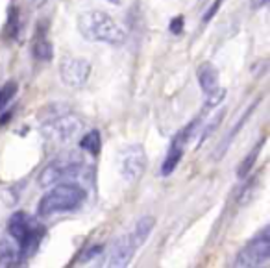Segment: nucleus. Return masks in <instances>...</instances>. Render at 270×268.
<instances>
[{
  "label": "nucleus",
  "mask_w": 270,
  "mask_h": 268,
  "mask_svg": "<svg viewBox=\"0 0 270 268\" xmlns=\"http://www.w3.org/2000/svg\"><path fill=\"white\" fill-rule=\"evenodd\" d=\"M78 30L87 41L120 46L126 43V31L111 15L102 9H87L78 17Z\"/></svg>",
  "instance_id": "obj_1"
},
{
  "label": "nucleus",
  "mask_w": 270,
  "mask_h": 268,
  "mask_svg": "<svg viewBox=\"0 0 270 268\" xmlns=\"http://www.w3.org/2000/svg\"><path fill=\"white\" fill-rule=\"evenodd\" d=\"M41 133L48 143L58 146L69 145L84 131V120L61 106H50L48 115L41 117Z\"/></svg>",
  "instance_id": "obj_2"
},
{
  "label": "nucleus",
  "mask_w": 270,
  "mask_h": 268,
  "mask_svg": "<svg viewBox=\"0 0 270 268\" xmlns=\"http://www.w3.org/2000/svg\"><path fill=\"white\" fill-rule=\"evenodd\" d=\"M8 233L15 240L21 261H26L35 255L47 230L35 216L28 214L26 211H17L8 220Z\"/></svg>",
  "instance_id": "obj_3"
},
{
  "label": "nucleus",
  "mask_w": 270,
  "mask_h": 268,
  "mask_svg": "<svg viewBox=\"0 0 270 268\" xmlns=\"http://www.w3.org/2000/svg\"><path fill=\"white\" fill-rule=\"evenodd\" d=\"M87 200V191L76 183H60L52 185V189L39 200L37 214L39 216H52L58 213H69L78 207H82Z\"/></svg>",
  "instance_id": "obj_4"
},
{
  "label": "nucleus",
  "mask_w": 270,
  "mask_h": 268,
  "mask_svg": "<svg viewBox=\"0 0 270 268\" xmlns=\"http://www.w3.org/2000/svg\"><path fill=\"white\" fill-rule=\"evenodd\" d=\"M84 155L76 152H67L50 161L39 174V187L48 189L52 185L65 181L72 176H78V172L84 169Z\"/></svg>",
  "instance_id": "obj_5"
},
{
  "label": "nucleus",
  "mask_w": 270,
  "mask_h": 268,
  "mask_svg": "<svg viewBox=\"0 0 270 268\" xmlns=\"http://www.w3.org/2000/svg\"><path fill=\"white\" fill-rule=\"evenodd\" d=\"M147 152L139 143L124 146L117 155V169L126 183H137L147 170Z\"/></svg>",
  "instance_id": "obj_6"
},
{
  "label": "nucleus",
  "mask_w": 270,
  "mask_h": 268,
  "mask_svg": "<svg viewBox=\"0 0 270 268\" xmlns=\"http://www.w3.org/2000/svg\"><path fill=\"white\" fill-rule=\"evenodd\" d=\"M269 259H270V228H263L237 253V257L233 261V267L255 268L265 265V263H269Z\"/></svg>",
  "instance_id": "obj_7"
},
{
  "label": "nucleus",
  "mask_w": 270,
  "mask_h": 268,
  "mask_svg": "<svg viewBox=\"0 0 270 268\" xmlns=\"http://www.w3.org/2000/svg\"><path fill=\"white\" fill-rule=\"evenodd\" d=\"M89 76H91V63L84 58L67 56L60 63V78L67 87H72V89L84 87Z\"/></svg>",
  "instance_id": "obj_8"
},
{
  "label": "nucleus",
  "mask_w": 270,
  "mask_h": 268,
  "mask_svg": "<svg viewBox=\"0 0 270 268\" xmlns=\"http://www.w3.org/2000/svg\"><path fill=\"white\" fill-rule=\"evenodd\" d=\"M135 252H137V248L133 244L130 233H128V235H122V237L117 238L115 242L111 244V248H109V255L108 259H106V265L113 268L128 267L131 263V259H133Z\"/></svg>",
  "instance_id": "obj_9"
},
{
  "label": "nucleus",
  "mask_w": 270,
  "mask_h": 268,
  "mask_svg": "<svg viewBox=\"0 0 270 268\" xmlns=\"http://www.w3.org/2000/svg\"><path fill=\"white\" fill-rule=\"evenodd\" d=\"M189 143L187 137L180 131L176 137L172 139V143H170V148L167 155H165V159L161 163V176L167 178L170 176L174 170L178 169V165H180V161L183 159V153H185V145Z\"/></svg>",
  "instance_id": "obj_10"
},
{
  "label": "nucleus",
  "mask_w": 270,
  "mask_h": 268,
  "mask_svg": "<svg viewBox=\"0 0 270 268\" xmlns=\"http://www.w3.org/2000/svg\"><path fill=\"white\" fill-rule=\"evenodd\" d=\"M31 56L37 61H52V58H54V46L50 43L47 28L43 24H39L37 31H35V37L31 43Z\"/></svg>",
  "instance_id": "obj_11"
},
{
  "label": "nucleus",
  "mask_w": 270,
  "mask_h": 268,
  "mask_svg": "<svg viewBox=\"0 0 270 268\" xmlns=\"http://www.w3.org/2000/svg\"><path fill=\"white\" fill-rule=\"evenodd\" d=\"M196 78H198V84H200V89L204 94H209V92L215 91L218 87V82H220L218 70L211 61H204L196 69Z\"/></svg>",
  "instance_id": "obj_12"
},
{
  "label": "nucleus",
  "mask_w": 270,
  "mask_h": 268,
  "mask_svg": "<svg viewBox=\"0 0 270 268\" xmlns=\"http://www.w3.org/2000/svg\"><path fill=\"white\" fill-rule=\"evenodd\" d=\"M154 228H155V218L154 216H150V214L141 216L139 220L133 224V230L130 231V237L137 250L147 242L148 237H150V233L154 231Z\"/></svg>",
  "instance_id": "obj_13"
},
{
  "label": "nucleus",
  "mask_w": 270,
  "mask_h": 268,
  "mask_svg": "<svg viewBox=\"0 0 270 268\" xmlns=\"http://www.w3.org/2000/svg\"><path fill=\"white\" fill-rule=\"evenodd\" d=\"M257 106H259V100H255L254 104H252V106L248 107L246 111L242 113V119H240V120H237V124H235V126L232 128V131H230V133H228V135L224 137V141L220 143V145H218V148H216V152H215V161H218V159H220V157L224 155V153L228 152V148H230V145L233 143V139L237 137V133H239V131L242 130V126L246 124V120L250 119V115L254 113V109H255Z\"/></svg>",
  "instance_id": "obj_14"
},
{
  "label": "nucleus",
  "mask_w": 270,
  "mask_h": 268,
  "mask_svg": "<svg viewBox=\"0 0 270 268\" xmlns=\"http://www.w3.org/2000/svg\"><path fill=\"white\" fill-rule=\"evenodd\" d=\"M21 263L17 246L11 240H0V268L19 267Z\"/></svg>",
  "instance_id": "obj_15"
},
{
  "label": "nucleus",
  "mask_w": 270,
  "mask_h": 268,
  "mask_svg": "<svg viewBox=\"0 0 270 268\" xmlns=\"http://www.w3.org/2000/svg\"><path fill=\"white\" fill-rule=\"evenodd\" d=\"M265 141H267V137H263L257 145L250 150V152L246 153V157L240 161V165L237 167V178L239 179H244V178L252 172V169H254L255 161H257V157H259V152L263 150V145H265Z\"/></svg>",
  "instance_id": "obj_16"
},
{
  "label": "nucleus",
  "mask_w": 270,
  "mask_h": 268,
  "mask_svg": "<svg viewBox=\"0 0 270 268\" xmlns=\"http://www.w3.org/2000/svg\"><path fill=\"white\" fill-rule=\"evenodd\" d=\"M80 148L89 152L91 155H98L102 148V137L98 130H89L80 139Z\"/></svg>",
  "instance_id": "obj_17"
},
{
  "label": "nucleus",
  "mask_w": 270,
  "mask_h": 268,
  "mask_svg": "<svg viewBox=\"0 0 270 268\" xmlns=\"http://www.w3.org/2000/svg\"><path fill=\"white\" fill-rule=\"evenodd\" d=\"M19 92V85L17 82H6L0 87V113L9 106V102L15 98Z\"/></svg>",
  "instance_id": "obj_18"
},
{
  "label": "nucleus",
  "mask_w": 270,
  "mask_h": 268,
  "mask_svg": "<svg viewBox=\"0 0 270 268\" xmlns=\"http://www.w3.org/2000/svg\"><path fill=\"white\" fill-rule=\"evenodd\" d=\"M21 26H23V21H21V13H19L15 8H11V11H9V17H8V28H6V31H8L9 37L15 39L17 35H19V31H21Z\"/></svg>",
  "instance_id": "obj_19"
},
{
  "label": "nucleus",
  "mask_w": 270,
  "mask_h": 268,
  "mask_svg": "<svg viewBox=\"0 0 270 268\" xmlns=\"http://www.w3.org/2000/svg\"><path fill=\"white\" fill-rule=\"evenodd\" d=\"M224 115H226V111H224V109H220V111H218V113H216V115L213 117V120H211V122H209L208 126H206V130H204V133H202L200 143H204L206 139H209V137H211V135H213V133H215L216 128L220 126V122H222Z\"/></svg>",
  "instance_id": "obj_20"
},
{
  "label": "nucleus",
  "mask_w": 270,
  "mask_h": 268,
  "mask_svg": "<svg viewBox=\"0 0 270 268\" xmlns=\"http://www.w3.org/2000/svg\"><path fill=\"white\" fill-rule=\"evenodd\" d=\"M254 187H257V179H250V181H246V185L240 189V192H239V206H246L250 200L254 198V194H255V191H254Z\"/></svg>",
  "instance_id": "obj_21"
},
{
  "label": "nucleus",
  "mask_w": 270,
  "mask_h": 268,
  "mask_svg": "<svg viewBox=\"0 0 270 268\" xmlns=\"http://www.w3.org/2000/svg\"><path fill=\"white\" fill-rule=\"evenodd\" d=\"M206 96H208V98H206V109H213V107H216L224 98H226V89L216 87L215 91L206 94Z\"/></svg>",
  "instance_id": "obj_22"
},
{
  "label": "nucleus",
  "mask_w": 270,
  "mask_h": 268,
  "mask_svg": "<svg viewBox=\"0 0 270 268\" xmlns=\"http://www.w3.org/2000/svg\"><path fill=\"white\" fill-rule=\"evenodd\" d=\"M102 250H104L102 244L87 246V248H85V252H84V255L80 257V261H82V263H87V261H91V259H96V257L102 253Z\"/></svg>",
  "instance_id": "obj_23"
},
{
  "label": "nucleus",
  "mask_w": 270,
  "mask_h": 268,
  "mask_svg": "<svg viewBox=\"0 0 270 268\" xmlns=\"http://www.w3.org/2000/svg\"><path fill=\"white\" fill-rule=\"evenodd\" d=\"M222 2H224V0H215V2H213V4H211V6L208 8V11L204 13V17H202V23L208 24L209 21H211V19H213V17L216 15V11L220 9V6H222Z\"/></svg>",
  "instance_id": "obj_24"
},
{
  "label": "nucleus",
  "mask_w": 270,
  "mask_h": 268,
  "mask_svg": "<svg viewBox=\"0 0 270 268\" xmlns=\"http://www.w3.org/2000/svg\"><path fill=\"white\" fill-rule=\"evenodd\" d=\"M183 30V17H176L172 23H170V31L172 33H180Z\"/></svg>",
  "instance_id": "obj_25"
},
{
  "label": "nucleus",
  "mask_w": 270,
  "mask_h": 268,
  "mask_svg": "<svg viewBox=\"0 0 270 268\" xmlns=\"http://www.w3.org/2000/svg\"><path fill=\"white\" fill-rule=\"evenodd\" d=\"M269 4V0H252V9H261Z\"/></svg>",
  "instance_id": "obj_26"
},
{
  "label": "nucleus",
  "mask_w": 270,
  "mask_h": 268,
  "mask_svg": "<svg viewBox=\"0 0 270 268\" xmlns=\"http://www.w3.org/2000/svg\"><path fill=\"white\" fill-rule=\"evenodd\" d=\"M47 2H48V0H31V6H33L35 9H39V8H43Z\"/></svg>",
  "instance_id": "obj_27"
},
{
  "label": "nucleus",
  "mask_w": 270,
  "mask_h": 268,
  "mask_svg": "<svg viewBox=\"0 0 270 268\" xmlns=\"http://www.w3.org/2000/svg\"><path fill=\"white\" fill-rule=\"evenodd\" d=\"M106 2H109V4H115V6H119L122 0H106Z\"/></svg>",
  "instance_id": "obj_28"
}]
</instances>
